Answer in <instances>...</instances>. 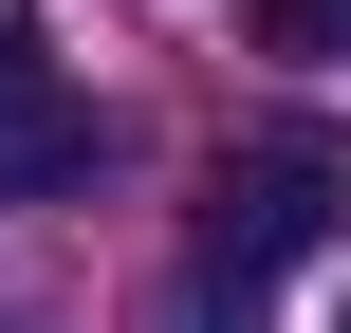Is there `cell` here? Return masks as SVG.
<instances>
[{
    "label": "cell",
    "mask_w": 351,
    "mask_h": 333,
    "mask_svg": "<svg viewBox=\"0 0 351 333\" xmlns=\"http://www.w3.org/2000/svg\"><path fill=\"white\" fill-rule=\"evenodd\" d=\"M333 222H351V167L315 130H241V148L204 167V260H222V278H278V260H315Z\"/></svg>",
    "instance_id": "1"
},
{
    "label": "cell",
    "mask_w": 351,
    "mask_h": 333,
    "mask_svg": "<svg viewBox=\"0 0 351 333\" xmlns=\"http://www.w3.org/2000/svg\"><path fill=\"white\" fill-rule=\"evenodd\" d=\"M74 185H93V93L19 37L0 56V204H74Z\"/></svg>",
    "instance_id": "2"
},
{
    "label": "cell",
    "mask_w": 351,
    "mask_h": 333,
    "mask_svg": "<svg viewBox=\"0 0 351 333\" xmlns=\"http://www.w3.org/2000/svg\"><path fill=\"white\" fill-rule=\"evenodd\" d=\"M148 333H259V278H222V260H204V278H167V297H148Z\"/></svg>",
    "instance_id": "3"
},
{
    "label": "cell",
    "mask_w": 351,
    "mask_h": 333,
    "mask_svg": "<svg viewBox=\"0 0 351 333\" xmlns=\"http://www.w3.org/2000/svg\"><path fill=\"white\" fill-rule=\"evenodd\" d=\"M259 56H351V0H241Z\"/></svg>",
    "instance_id": "4"
},
{
    "label": "cell",
    "mask_w": 351,
    "mask_h": 333,
    "mask_svg": "<svg viewBox=\"0 0 351 333\" xmlns=\"http://www.w3.org/2000/svg\"><path fill=\"white\" fill-rule=\"evenodd\" d=\"M19 37H37V0H0V56H19Z\"/></svg>",
    "instance_id": "5"
},
{
    "label": "cell",
    "mask_w": 351,
    "mask_h": 333,
    "mask_svg": "<svg viewBox=\"0 0 351 333\" xmlns=\"http://www.w3.org/2000/svg\"><path fill=\"white\" fill-rule=\"evenodd\" d=\"M333 333H351V315H333Z\"/></svg>",
    "instance_id": "6"
}]
</instances>
